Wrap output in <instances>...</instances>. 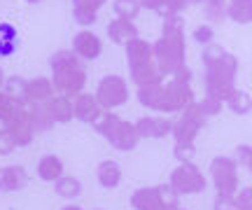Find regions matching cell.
I'll return each mask as SVG.
<instances>
[{
    "label": "cell",
    "instance_id": "22",
    "mask_svg": "<svg viewBox=\"0 0 252 210\" xmlns=\"http://www.w3.org/2000/svg\"><path fill=\"white\" fill-rule=\"evenodd\" d=\"M37 175H40V180H45V182H56L63 175V161L54 154L42 156V159L37 161Z\"/></svg>",
    "mask_w": 252,
    "mask_h": 210
},
{
    "label": "cell",
    "instance_id": "2",
    "mask_svg": "<svg viewBox=\"0 0 252 210\" xmlns=\"http://www.w3.org/2000/svg\"><path fill=\"white\" fill-rule=\"evenodd\" d=\"M185 21L178 14L163 19L161 37L154 42V61L163 75H173L185 65Z\"/></svg>",
    "mask_w": 252,
    "mask_h": 210
},
{
    "label": "cell",
    "instance_id": "25",
    "mask_svg": "<svg viewBox=\"0 0 252 210\" xmlns=\"http://www.w3.org/2000/svg\"><path fill=\"white\" fill-rule=\"evenodd\" d=\"M54 184H56L54 192L59 194L61 199H77V196L82 194L80 180H75V178H70V175H61Z\"/></svg>",
    "mask_w": 252,
    "mask_h": 210
},
{
    "label": "cell",
    "instance_id": "21",
    "mask_svg": "<svg viewBox=\"0 0 252 210\" xmlns=\"http://www.w3.org/2000/svg\"><path fill=\"white\" fill-rule=\"evenodd\" d=\"M140 5L166 19L173 17V14H180L185 7H189V0H140Z\"/></svg>",
    "mask_w": 252,
    "mask_h": 210
},
{
    "label": "cell",
    "instance_id": "6",
    "mask_svg": "<svg viewBox=\"0 0 252 210\" xmlns=\"http://www.w3.org/2000/svg\"><path fill=\"white\" fill-rule=\"evenodd\" d=\"M206 175L198 171L194 164H180L175 171L171 173V187L173 192L178 194V196H185V194H198L206 189Z\"/></svg>",
    "mask_w": 252,
    "mask_h": 210
},
{
    "label": "cell",
    "instance_id": "28",
    "mask_svg": "<svg viewBox=\"0 0 252 210\" xmlns=\"http://www.w3.org/2000/svg\"><path fill=\"white\" fill-rule=\"evenodd\" d=\"M226 105H229V110H231V112H236V115H248V112H252L250 93L241 91V89H236V91L231 93V98L226 101Z\"/></svg>",
    "mask_w": 252,
    "mask_h": 210
},
{
    "label": "cell",
    "instance_id": "41",
    "mask_svg": "<svg viewBox=\"0 0 252 210\" xmlns=\"http://www.w3.org/2000/svg\"><path fill=\"white\" fill-rule=\"evenodd\" d=\"M5 84V75H2V68H0V87Z\"/></svg>",
    "mask_w": 252,
    "mask_h": 210
},
{
    "label": "cell",
    "instance_id": "14",
    "mask_svg": "<svg viewBox=\"0 0 252 210\" xmlns=\"http://www.w3.org/2000/svg\"><path fill=\"white\" fill-rule=\"evenodd\" d=\"M28 187V173L24 166H5L0 168V192H21Z\"/></svg>",
    "mask_w": 252,
    "mask_h": 210
},
{
    "label": "cell",
    "instance_id": "31",
    "mask_svg": "<svg viewBox=\"0 0 252 210\" xmlns=\"http://www.w3.org/2000/svg\"><path fill=\"white\" fill-rule=\"evenodd\" d=\"M5 91H7L12 98H17V101H26V80L19 77V75L7 77V80H5Z\"/></svg>",
    "mask_w": 252,
    "mask_h": 210
},
{
    "label": "cell",
    "instance_id": "17",
    "mask_svg": "<svg viewBox=\"0 0 252 210\" xmlns=\"http://www.w3.org/2000/svg\"><path fill=\"white\" fill-rule=\"evenodd\" d=\"M47 110H49V115L54 119L56 124H68L75 119V108H72V101L70 96H52L49 101H47Z\"/></svg>",
    "mask_w": 252,
    "mask_h": 210
},
{
    "label": "cell",
    "instance_id": "18",
    "mask_svg": "<svg viewBox=\"0 0 252 210\" xmlns=\"http://www.w3.org/2000/svg\"><path fill=\"white\" fill-rule=\"evenodd\" d=\"M54 82L47 77H33L26 82V101L28 103H47L54 96Z\"/></svg>",
    "mask_w": 252,
    "mask_h": 210
},
{
    "label": "cell",
    "instance_id": "32",
    "mask_svg": "<svg viewBox=\"0 0 252 210\" xmlns=\"http://www.w3.org/2000/svg\"><path fill=\"white\" fill-rule=\"evenodd\" d=\"M14 147H19V145L14 143L12 133H9L7 128L2 126V128H0V154H2V156L12 154V152H14Z\"/></svg>",
    "mask_w": 252,
    "mask_h": 210
},
{
    "label": "cell",
    "instance_id": "40",
    "mask_svg": "<svg viewBox=\"0 0 252 210\" xmlns=\"http://www.w3.org/2000/svg\"><path fill=\"white\" fill-rule=\"evenodd\" d=\"M63 210H82V208H80V206H65Z\"/></svg>",
    "mask_w": 252,
    "mask_h": 210
},
{
    "label": "cell",
    "instance_id": "10",
    "mask_svg": "<svg viewBox=\"0 0 252 210\" xmlns=\"http://www.w3.org/2000/svg\"><path fill=\"white\" fill-rule=\"evenodd\" d=\"M12 138H14V143L19 147L24 145H31L33 143V138H35V126H33V121H31V112H28V103H21L19 110L14 112V117L9 119L7 124H5Z\"/></svg>",
    "mask_w": 252,
    "mask_h": 210
},
{
    "label": "cell",
    "instance_id": "38",
    "mask_svg": "<svg viewBox=\"0 0 252 210\" xmlns=\"http://www.w3.org/2000/svg\"><path fill=\"white\" fill-rule=\"evenodd\" d=\"M173 80L180 82V84H189V87H191V70H189L187 65H180V68L173 73Z\"/></svg>",
    "mask_w": 252,
    "mask_h": 210
},
{
    "label": "cell",
    "instance_id": "34",
    "mask_svg": "<svg viewBox=\"0 0 252 210\" xmlns=\"http://www.w3.org/2000/svg\"><path fill=\"white\" fill-rule=\"evenodd\" d=\"M222 103H224V101H220V98H215V96H206L203 101L198 103V108L203 110L208 117H213V115H217V112L222 110Z\"/></svg>",
    "mask_w": 252,
    "mask_h": 210
},
{
    "label": "cell",
    "instance_id": "30",
    "mask_svg": "<svg viewBox=\"0 0 252 210\" xmlns=\"http://www.w3.org/2000/svg\"><path fill=\"white\" fill-rule=\"evenodd\" d=\"M21 103H26V101H17V98H12L7 91H0V121L7 124L9 119L14 117V112L19 110Z\"/></svg>",
    "mask_w": 252,
    "mask_h": 210
},
{
    "label": "cell",
    "instance_id": "42",
    "mask_svg": "<svg viewBox=\"0 0 252 210\" xmlns=\"http://www.w3.org/2000/svg\"><path fill=\"white\" fill-rule=\"evenodd\" d=\"M189 2H203V5H206L208 0H189Z\"/></svg>",
    "mask_w": 252,
    "mask_h": 210
},
{
    "label": "cell",
    "instance_id": "4",
    "mask_svg": "<svg viewBox=\"0 0 252 210\" xmlns=\"http://www.w3.org/2000/svg\"><path fill=\"white\" fill-rule=\"evenodd\" d=\"M91 126L96 128L115 150H122V152H131L140 140L138 131H135V124H128L124 119H119L110 110H100V115L94 119Z\"/></svg>",
    "mask_w": 252,
    "mask_h": 210
},
{
    "label": "cell",
    "instance_id": "33",
    "mask_svg": "<svg viewBox=\"0 0 252 210\" xmlns=\"http://www.w3.org/2000/svg\"><path fill=\"white\" fill-rule=\"evenodd\" d=\"M194 156V143H175V159L180 164H187Z\"/></svg>",
    "mask_w": 252,
    "mask_h": 210
},
{
    "label": "cell",
    "instance_id": "27",
    "mask_svg": "<svg viewBox=\"0 0 252 210\" xmlns=\"http://www.w3.org/2000/svg\"><path fill=\"white\" fill-rule=\"evenodd\" d=\"M159 96H161V84L138 87V101L143 103L147 110H154V112H157V105H159Z\"/></svg>",
    "mask_w": 252,
    "mask_h": 210
},
{
    "label": "cell",
    "instance_id": "3",
    "mask_svg": "<svg viewBox=\"0 0 252 210\" xmlns=\"http://www.w3.org/2000/svg\"><path fill=\"white\" fill-rule=\"evenodd\" d=\"M54 89L63 96H80L87 87V70L80 65V56L72 49H61L49 59Z\"/></svg>",
    "mask_w": 252,
    "mask_h": 210
},
{
    "label": "cell",
    "instance_id": "23",
    "mask_svg": "<svg viewBox=\"0 0 252 210\" xmlns=\"http://www.w3.org/2000/svg\"><path fill=\"white\" fill-rule=\"evenodd\" d=\"M28 112H31V121H33L35 131L45 133V131H49L56 124L52 119V115H49V110H47V103H28Z\"/></svg>",
    "mask_w": 252,
    "mask_h": 210
},
{
    "label": "cell",
    "instance_id": "43",
    "mask_svg": "<svg viewBox=\"0 0 252 210\" xmlns=\"http://www.w3.org/2000/svg\"><path fill=\"white\" fill-rule=\"evenodd\" d=\"M26 2H40V0H26Z\"/></svg>",
    "mask_w": 252,
    "mask_h": 210
},
{
    "label": "cell",
    "instance_id": "24",
    "mask_svg": "<svg viewBox=\"0 0 252 210\" xmlns=\"http://www.w3.org/2000/svg\"><path fill=\"white\" fill-rule=\"evenodd\" d=\"M226 17L236 24H250L252 21V0H229L226 2Z\"/></svg>",
    "mask_w": 252,
    "mask_h": 210
},
{
    "label": "cell",
    "instance_id": "19",
    "mask_svg": "<svg viewBox=\"0 0 252 210\" xmlns=\"http://www.w3.org/2000/svg\"><path fill=\"white\" fill-rule=\"evenodd\" d=\"M108 37L115 45H128L131 40L138 37V28L133 21H126V19H115L108 24Z\"/></svg>",
    "mask_w": 252,
    "mask_h": 210
},
{
    "label": "cell",
    "instance_id": "9",
    "mask_svg": "<svg viewBox=\"0 0 252 210\" xmlns=\"http://www.w3.org/2000/svg\"><path fill=\"white\" fill-rule=\"evenodd\" d=\"M210 178L217 194H236L238 189V171L236 161L229 156H215L210 164Z\"/></svg>",
    "mask_w": 252,
    "mask_h": 210
},
{
    "label": "cell",
    "instance_id": "37",
    "mask_svg": "<svg viewBox=\"0 0 252 210\" xmlns=\"http://www.w3.org/2000/svg\"><path fill=\"white\" fill-rule=\"evenodd\" d=\"M215 210H238L236 208V196L234 194H217Z\"/></svg>",
    "mask_w": 252,
    "mask_h": 210
},
{
    "label": "cell",
    "instance_id": "15",
    "mask_svg": "<svg viewBox=\"0 0 252 210\" xmlns=\"http://www.w3.org/2000/svg\"><path fill=\"white\" fill-rule=\"evenodd\" d=\"M72 108H75V119H80L84 124H94V119L98 117L100 110H103L94 93H80V96H75Z\"/></svg>",
    "mask_w": 252,
    "mask_h": 210
},
{
    "label": "cell",
    "instance_id": "35",
    "mask_svg": "<svg viewBox=\"0 0 252 210\" xmlns=\"http://www.w3.org/2000/svg\"><path fill=\"white\" fill-rule=\"evenodd\" d=\"M213 26L210 24H203V26H198V28H194V40L196 42H201V45H210L213 42Z\"/></svg>",
    "mask_w": 252,
    "mask_h": 210
},
{
    "label": "cell",
    "instance_id": "7",
    "mask_svg": "<svg viewBox=\"0 0 252 210\" xmlns=\"http://www.w3.org/2000/svg\"><path fill=\"white\" fill-rule=\"evenodd\" d=\"M94 96H96V101L103 110H115L122 108L128 101V87L119 75H108L98 82V89Z\"/></svg>",
    "mask_w": 252,
    "mask_h": 210
},
{
    "label": "cell",
    "instance_id": "36",
    "mask_svg": "<svg viewBox=\"0 0 252 210\" xmlns=\"http://www.w3.org/2000/svg\"><path fill=\"white\" fill-rule=\"evenodd\" d=\"M236 208L238 210H252V187H245L236 194Z\"/></svg>",
    "mask_w": 252,
    "mask_h": 210
},
{
    "label": "cell",
    "instance_id": "1",
    "mask_svg": "<svg viewBox=\"0 0 252 210\" xmlns=\"http://www.w3.org/2000/svg\"><path fill=\"white\" fill-rule=\"evenodd\" d=\"M203 65H206V89L208 96H215L220 101H229L231 93L236 91V70H238V61L231 56L224 47L210 45L203 49Z\"/></svg>",
    "mask_w": 252,
    "mask_h": 210
},
{
    "label": "cell",
    "instance_id": "16",
    "mask_svg": "<svg viewBox=\"0 0 252 210\" xmlns=\"http://www.w3.org/2000/svg\"><path fill=\"white\" fill-rule=\"evenodd\" d=\"M108 0H72V17L80 26H91L96 21L98 9L105 5Z\"/></svg>",
    "mask_w": 252,
    "mask_h": 210
},
{
    "label": "cell",
    "instance_id": "29",
    "mask_svg": "<svg viewBox=\"0 0 252 210\" xmlns=\"http://www.w3.org/2000/svg\"><path fill=\"white\" fill-rule=\"evenodd\" d=\"M115 14L117 19H126V21H133L138 17V12H140V0H115Z\"/></svg>",
    "mask_w": 252,
    "mask_h": 210
},
{
    "label": "cell",
    "instance_id": "20",
    "mask_svg": "<svg viewBox=\"0 0 252 210\" xmlns=\"http://www.w3.org/2000/svg\"><path fill=\"white\" fill-rule=\"evenodd\" d=\"M96 178H98L100 187H105V189H115L119 182H122V166L117 161H100L98 168H96Z\"/></svg>",
    "mask_w": 252,
    "mask_h": 210
},
{
    "label": "cell",
    "instance_id": "12",
    "mask_svg": "<svg viewBox=\"0 0 252 210\" xmlns=\"http://www.w3.org/2000/svg\"><path fill=\"white\" fill-rule=\"evenodd\" d=\"M72 52L80 56V59H84V61H94L103 52V42H100V37L96 33L80 30L77 35L72 37Z\"/></svg>",
    "mask_w": 252,
    "mask_h": 210
},
{
    "label": "cell",
    "instance_id": "5",
    "mask_svg": "<svg viewBox=\"0 0 252 210\" xmlns=\"http://www.w3.org/2000/svg\"><path fill=\"white\" fill-rule=\"evenodd\" d=\"M131 206L135 210H178V194L171 187H143L131 194Z\"/></svg>",
    "mask_w": 252,
    "mask_h": 210
},
{
    "label": "cell",
    "instance_id": "11",
    "mask_svg": "<svg viewBox=\"0 0 252 210\" xmlns=\"http://www.w3.org/2000/svg\"><path fill=\"white\" fill-rule=\"evenodd\" d=\"M126 56H128V70L157 63V61H154V45L147 42V40H143V37H135V40H131V42L126 45Z\"/></svg>",
    "mask_w": 252,
    "mask_h": 210
},
{
    "label": "cell",
    "instance_id": "8",
    "mask_svg": "<svg viewBox=\"0 0 252 210\" xmlns=\"http://www.w3.org/2000/svg\"><path fill=\"white\" fill-rule=\"evenodd\" d=\"M191 103H194L191 87L171 80L168 84H161V96H159L157 112H178V110H185Z\"/></svg>",
    "mask_w": 252,
    "mask_h": 210
},
{
    "label": "cell",
    "instance_id": "13",
    "mask_svg": "<svg viewBox=\"0 0 252 210\" xmlns=\"http://www.w3.org/2000/svg\"><path fill=\"white\" fill-rule=\"evenodd\" d=\"M135 131L140 138H163L173 133V121L166 117H140L135 121Z\"/></svg>",
    "mask_w": 252,
    "mask_h": 210
},
{
    "label": "cell",
    "instance_id": "39",
    "mask_svg": "<svg viewBox=\"0 0 252 210\" xmlns=\"http://www.w3.org/2000/svg\"><path fill=\"white\" fill-rule=\"evenodd\" d=\"M238 159H241V164H243V166L250 164V159H252V147H248V145H241V147H238Z\"/></svg>",
    "mask_w": 252,
    "mask_h": 210
},
{
    "label": "cell",
    "instance_id": "26",
    "mask_svg": "<svg viewBox=\"0 0 252 210\" xmlns=\"http://www.w3.org/2000/svg\"><path fill=\"white\" fill-rule=\"evenodd\" d=\"M17 52V28L12 24H0V56H12Z\"/></svg>",
    "mask_w": 252,
    "mask_h": 210
},
{
    "label": "cell",
    "instance_id": "44",
    "mask_svg": "<svg viewBox=\"0 0 252 210\" xmlns=\"http://www.w3.org/2000/svg\"><path fill=\"white\" fill-rule=\"evenodd\" d=\"M178 210H182V208H178Z\"/></svg>",
    "mask_w": 252,
    "mask_h": 210
}]
</instances>
